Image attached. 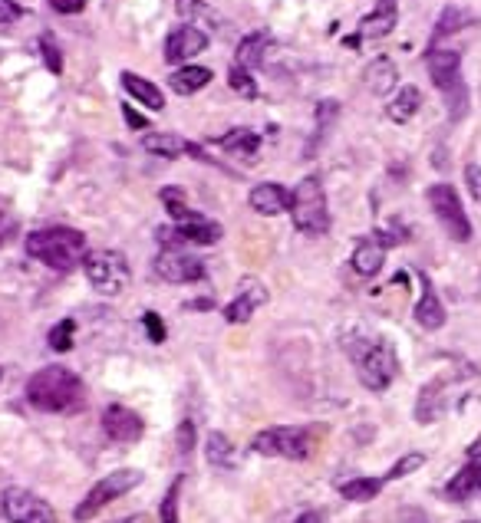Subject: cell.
I'll return each instance as SVG.
<instances>
[{
  "label": "cell",
  "instance_id": "cell-1",
  "mask_svg": "<svg viewBox=\"0 0 481 523\" xmlns=\"http://www.w3.org/2000/svg\"><path fill=\"white\" fill-rule=\"evenodd\" d=\"M27 402L37 408V412H53V415L80 412V408L86 405V385L73 369L47 366V369L30 375Z\"/></svg>",
  "mask_w": 481,
  "mask_h": 523
},
{
  "label": "cell",
  "instance_id": "cell-2",
  "mask_svg": "<svg viewBox=\"0 0 481 523\" xmlns=\"http://www.w3.org/2000/svg\"><path fill=\"white\" fill-rule=\"evenodd\" d=\"M159 198L165 204V211H169V218L175 221L172 227H159L162 247H182V244L211 247V244H218L221 237H225L218 221H211V218H205V214L188 208L182 188H162Z\"/></svg>",
  "mask_w": 481,
  "mask_h": 523
},
{
  "label": "cell",
  "instance_id": "cell-3",
  "mask_svg": "<svg viewBox=\"0 0 481 523\" xmlns=\"http://www.w3.org/2000/svg\"><path fill=\"white\" fill-rule=\"evenodd\" d=\"M27 254L40 264H47L57 274H70V270L83 267L86 260V237L73 227H43V231L27 234Z\"/></svg>",
  "mask_w": 481,
  "mask_h": 523
},
{
  "label": "cell",
  "instance_id": "cell-4",
  "mask_svg": "<svg viewBox=\"0 0 481 523\" xmlns=\"http://www.w3.org/2000/svg\"><path fill=\"white\" fill-rule=\"evenodd\" d=\"M346 352H350L356 375L369 392H386L399 375L396 349L386 339H353V343H346Z\"/></svg>",
  "mask_w": 481,
  "mask_h": 523
},
{
  "label": "cell",
  "instance_id": "cell-5",
  "mask_svg": "<svg viewBox=\"0 0 481 523\" xmlns=\"http://www.w3.org/2000/svg\"><path fill=\"white\" fill-rule=\"evenodd\" d=\"M290 218L294 227L307 237H320L330 231V208H327V195H323V185L317 175H307L300 185L294 188V201H290Z\"/></svg>",
  "mask_w": 481,
  "mask_h": 523
},
{
  "label": "cell",
  "instance_id": "cell-6",
  "mask_svg": "<svg viewBox=\"0 0 481 523\" xmlns=\"http://www.w3.org/2000/svg\"><path fill=\"white\" fill-rule=\"evenodd\" d=\"M83 274L89 280V287L103 293V297H119L132 283L129 260L126 254H119V250H89L83 260Z\"/></svg>",
  "mask_w": 481,
  "mask_h": 523
},
{
  "label": "cell",
  "instance_id": "cell-7",
  "mask_svg": "<svg viewBox=\"0 0 481 523\" xmlns=\"http://www.w3.org/2000/svg\"><path fill=\"white\" fill-rule=\"evenodd\" d=\"M251 448L264 458H287V461H307L313 454V435L310 428L297 425H277L257 431Z\"/></svg>",
  "mask_w": 481,
  "mask_h": 523
},
{
  "label": "cell",
  "instance_id": "cell-8",
  "mask_svg": "<svg viewBox=\"0 0 481 523\" xmlns=\"http://www.w3.org/2000/svg\"><path fill=\"white\" fill-rule=\"evenodd\" d=\"M425 66H429V73H432V83L439 86L452 102L449 116L462 119L465 116V86H462V76H458L462 73V53L432 50L429 56H425Z\"/></svg>",
  "mask_w": 481,
  "mask_h": 523
},
{
  "label": "cell",
  "instance_id": "cell-9",
  "mask_svg": "<svg viewBox=\"0 0 481 523\" xmlns=\"http://www.w3.org/2000/svg\"><path fill=\"white\" fill-rule=\"evenodd\" d=\"M429 204H432V211H435V218H439V224L449 231L452 241H458V244L472 241V221H468V214L462 208V198H458V191L452 185H445V181L432 185L429 188Z\"/></svg>",
  "mask_w": 481,
  "mask_h": 523
},
{
  "label": "cell",
  "instance_id": "cell-10",
  "mask_svg": "<svg viewBox=\"0 0 481 523\" xmlns=\"http://www.w3.org/2000/svg\"><path fill=\"white\" fill-rule=\"evenodd\" d=\"M139 484H142V471L126 468V471H113V474H106L103 481H99V484L93 487V491H89V494L83 497V504L73 510V517L80 520V523L89 520V517H96L106 504H113V500L122 497V494L136 491Z\"/></svg>",
  "mask_w": 481,
  "mask_h": 523
},
{
  "label": "cell",
  "instance_id": "cell-11",
  "mask_svg": "<svg viewBox=\"0 0 481 523\" xmlns=\"http://www.w3.org/2000/svg\"><path fill=\"white\" fill-rule=\"evenodd\" d=\"M0 510L10 523H57V510L27 487H7L0 497Z\"/></svg>",
  "mask_w": 481,
  "mask_h": 523
},
{
  "label": "cell",
  "instance_id": "cell-12",
  "mask_svg": "<svg viewBox=\"0 0 481 523\" xmlns=\"http://www.w3.org/2000/svg\"><path fill=\"white\" fill-rule=\"evenodd\" d=\"M155 274L165 283H198L205 280V264L198 257L185 254L182 247H162L155 257Z\"/></svg>",
  "mask_w": 481,
  "mask_h": 523
},
{
  "label": "cell",
  "instance_id": "cell-13",
  "mask_svg": "<svg viewBox=\"0 0 481 523\" xmlns=\"http://www.w3.org/2000/svg\"><path fill=\"white\" fill-rule=\"evenodd\" d=\"M208 47V33L205 30H198L192 24H185V27H175L169 33V40H165V63H188V60H195V56Z\"/></svg>",
  "mask_w": 481,
  "mask_h": 523
},
{
  "label": "cell",
  "instance_id": "cell-14",
  "mask_svg": "<svg viewBox=\"0 0 481 523\" xmlns=\"http://www.w3.org/2000/svg\"><path fill=\"white\" fill-rule=\"evenodd\" d=\"M103 431L113 441H119V445H132V441H139L142 438V418L132 412V408L126 405H109L106 412H103Z\"/></svg>",
  "mask_w": 481,
  "mask_h": 523
},
{
  "label": "cell",
  "instance_id": "cell-15",
  "mask_svg": "<svg viewBox=\"0 0 481 523\" xmlns=\"http://www.w3.org/2000/svg\"><path fill=\"white\" fill-rule=\"evenodd\" d=\"M264 303H267L264 283L254 280V277H244L241 287H238V297L225 306V320L228 323H248L251 316L257 313V306H264Z\"/></svg>",
  "mask_w": 481,
  "mask_h": 523
},
{
  "label": "cell",
  "instance_id": "cell-16",
  "mask_svg": "<svg viewBox=\"0 0 481 523\" xmlns=\"http://www.w3.org/2000/svg\"><path fill=\"white\" fill-rule=\"evenodd\" d=\"M251 208L257 214H264V218H277V214L290 211V201H294V191H287L284 185H277V181H264V185H254L251 188Z\"/></svg>",
  "mask_w": 481,
  "mask_h": 523
},
{
  "label": "cell",
  "instance_id": "cell-17",
  "mask_svg": "<svg viewBox=\"0 0 481 523\" xmlns=\"http://www.w3.org/2000/svg\"><path fill=\"white\" fill-rule=\"evenodd\" d=\"M142 149L149 152V155H159V158H178V155H195L198 162H208V155L198 149L195 142H185V139H178L175 132H149V135H142Z\"/></svg>",
  "mask_w": 481,
  "mask_h": 523
},
{
  "label": "cell",
  "instance_id": "cell-18",
  "mask_svg": "<svg viewBox=\"0 0 481 523\" xmlns=\"http://www.w3.org/2000/svg\"><path fill=\"white\" fill-rule=\"evenodd\" d=\"M396 27V0H379V4L373 7V14L360 20V33L356 37H350L346 43L350 47H360L363 40H376V37H386L389 30Z\"/></svg>",
  "mask_w": 481,
  "mask_h": 523
},
{
  "label": "cell",
  "instance_id": "cell-19",
  "mask_svg": "<svg viewBox=\"0 0 481 523\" xmlns=\"http://www.w3.org/2000/svg\"><path fill=\"white\" fill-rule=\"evenodd\" d=\"M396 79H399V70L389 56H376V60L363 70V86L373 96H389L396 89Z\"/></svg>",
  "mask_w": 481,
  "mask_h": 523
},
{
  "label": "cell",
  "instance_id": "cell-20",
  "mask_svg": "<svg viewBox=\"0 0 481 523\" xmlns=\"http://www.w3.org/2000/svg\"><path fill=\"white\" fill-rule=\"evenodd\" d=\"M419 280H422V300L416 303V320L422 329H442L445 326V306L439 300V293H435L432 280L425 274H419Z\"/></svg>",
  "mask_w": 481,
  "mask_h": 523
},
{
  "label": "cell",
  "instance_id": "cell-21",
  "mask_svg": "<svg viewBox=\"0 0 481 523\" xmlns=\"http://www.w3.org/2000/svg\"><path fill=\"white\" fill-rule=\"evenodd\" d=\"M350 264L360 277H376L386 264V247L379 244L376 237H363V241L356 244V250H353Z\"/></svg>",
  "mask_w": 481,
  "mask_h": 523
},
{
  "label": "cell",
  "instance_id": "cell-22",
  "mask_svg": "<svg viewBox=\"0 0 481 523\" xmlns=\"http://www.w3.org/2000/svg\"><path fill=\"white\" fill-rule=\"evenodd\" d=\"M267 50H271V33L257 30V33H248L241 43H238V53H234V66H241V70H257V66L264 63Z\"/></svg>",
  "mask_w": 481,
  "mask_h": 523
},
{
  "label": "cell",
  "instance_id": "cell-23",
  "mask_svg": "<svg viewBox=\"0 0 481 523\" xmlns=\"http://www.w3.org/2000/svg\"><path fill=\"white\" fill-rule=\"evenodd\" d=\"M122 79V89L136 99V102H142L145 109H152V112H162L165 109V96H162V89L155 86V83H149V79H142L139 73H122L119 76Z\"/></svg>",
  "mask_w": 481,
  "mask_h": 523
},
{
  "label": "cell",
  "instance_id": "cell-24",
  "mask_svg": "<svg viewBox=\"0 0 481 523\" xmlns=\"http://www.w3.org/2000/svg\"><path fill=\"white\" fill-rule=\"evenodd\" d=\"M208 83H211V70H208V66H178V70L169 76L172 93H178V96H195Z\"/></svg>",
  "mask_w": 481,
  "mask_h": 523
},
{
  "label": "cell",
  "instance_id": "cell-25",
  "mask_svg": "<svg viewBox=\"0 0 481 523\" xmlns=\"http://www.w3.org/2000/svg\"><path fill=\"white\" fill-rule=\"evenodd\" d=\"M475 491H481V461H472L468 468H462L449 481V487H445L449 500H465V497H472Z\"/></svg>",
  "mask_w": 481,
  "mask_h": 523
},
{
  "label": "cell",
  "instance_id": "cell-26",
  "mask_svg": "<svg viewBox=\"0 0 481 523\" xmlns=\"http://www.w3.org/2000/svg\"><path fill=\"white\" fill-rule=\"evenodd\" d=\"M419 106H422V93H419L416 86H406V89H399L396 99L386 106V116L402 125V122H409L412 116H416Z\"/></svg>",
  "mask_w": 481,
  "mask_h": 523
},
{
  "label": "cell",
  "instance_id": "cell-27",
  "mask_svg": "<svg viewBox=\"0 0 481 523\" xmlns=\"http://www.w3.org/2000/svg\"><path fill=\"white\" fill-rule=\"evenodd\" d=\"M383 477H353V481H343L340 484V494L346 500H353V504H369V500H376V494L383 491Z\"/></svg>",
  "mask_w": 481,
  "mask_h": 523
},
{
  "label": "cell",
  "instance_id": "cell-28",
  "mask_svg": "<svg viewBox=\"0 0 481 523\" xmlns=\"http://www.w3.org/2000/svg\"><path fill=\"white\" fill-rule=\"evenodd\" d=\"M218 145L225 152H234V155H244V158H251L257 149H261V135L251 132V129H231L228 135H221Z\"/></svg>",
  "mask_w": 481,
  "mask_h": 523
},
{
  "label": "cell",
  "instance_id": "cell-29",
  "mask_svg": "<svg viewBox=\"0 0 481 523\" xmlns=\"http://www.w3.org/2000/svg\"><path fill=\"white\" fill-rule=\"evenodd\" d=\"M205 458H208V464H215V468H231L234 464V445L228 441V435L211 431L208 441H205Z\"/></svg>",
  "mask_w": 481,
  "mask_h": 523
},
{
  "label": "cell",
  "instance_id": "cell-30",
  "mask_svg": "<svg viewBox=\"0 0 481 523\" xmlns=\"http://www.w3.org/2000/svg\"><path fill=\"white\" fill-rule=\"evenodd\" d=\"M73 336H76V323L73 320H60L57 326L50 329L47 343L53 352H70L73 349Z\"/></svg>",
  "mask_w": 481,
  "mask_h": 523
},
{
  "label": "cell",
  "instance_id": "cell-31",
  "mask_svg": "<svg viewBox=\"0 0 481 523\" xmlns=\"http://www.w3.org/2000/svg\"><path fill=\"white\" fill-rule=\"evenodd\" d=\"M40 53H43V63H47V70L53 76H60L63 73V50L57 47L53 33H43V37H40Z\"/></svg>",
  "mask_w": 481,
  "mask_h": 523
},
{
  "label": "cell",
  "instance_id": "cell-32",
  "mask_svg": "<svg viewBox=\"0 0 481 523\" xmlns=\"http://www.w3.org/2000/svg\"><path fill=\"white\" fill-rule=\"evenodd\" d=\"M228 86H231L238 96H248V99L257 96V83H254L251 70H241V66H231V70H228Z\"/></svg>",
  "mask_w": 481,
  "mask_h": 523
},
{
  "label": "cell",
  "instance_id": "cell-33",
  "mask_svg": "<svg viewBox=\"0 0 481 523\" xmlns=\"http://www.w3.org/2000/svg\"><path fill=\"white\" fill-rule=\"evenodd\" d=\"M182 484H185V477L178 474V481L169 487V494H165L162 507H159V520L162 523H178V494H182Z\"/></svg>",
  "mask_w": 481,
  "mask_h": 523
},
{
  "label": "cell",
  "instance_id": "cell-34",
  "mask_svg": "<svg viewBox=\"0 0 481 523\" xmlns=\"http://www.w3.org/2000/svg\"><path fill=\"white\" fill-rule=\"evenodd\" d=\"M425 464V454H419V451H412V454H406V458H399L393 468H389V474L383 477V481H399V477H406V474H412V471H419Z\"/></svg>",
  "mask_w": 481,
  "mask_h": 523
},
{
  "label": "cell",
  "instance_id": "cell-35",
  "mask_svg": "<svg viewBox=\"0 0 481 523\" xmlns=\"http://www.w3.org/2000/svg\"><path fill=\"white\" fill-rule=\"evenodd\" d=\"M175 10H178V17H185V20H208L211 17L205 0H175Z\"/></svg>",
  "mask_w": 481,
  "mask_h": 523
},
{
  "label": "cell",
  "instance_id": "cell-36",
  "mask_svg": "<svg viewBox=\"0 0 481 523\" xmlns=\"http://www.w3.org/2000/svg\"><path fill=\"white\" fill-rule=\"evenodd\" d=\"M142 326H145V333H149V339H152L155 346L165 343V323H162L159 313H145L142 316Z\"/></svg>",
  "mask_w": 481,
  "mask_h": 523
},
{
  "label": "cell",
  "instance_id": "cell-37",
  "mask_svg": "<svg viewBox=\"0 0 481 523\" xmlns=\"http://www.w3.org/2000/svg\"><path fill=\"white\" fill-rule=\"evenodd\" d=\"M20 17H24V7L17 0H0V24H14Z\"/></svg>",
  "mask_w": 481,
  "mask_h": 523
},
{
  "label": "cell",
  "instance_id": "cell-38",
  "mask_svg": "<svg viewBox=\"0 0 481 523\" xmlns=\"http://www.w3.org/2000/svg\"><path fill=\"white\" fill-rule=\"evenodd\" d=\"M465 185H468V191H472V198L481 204V168L478 165L465 168Z\"/></svg>",
  "mask_w": 481,
  "mask_h": 523
},
{
  "label": "cell",
  "instance_id": "cell-39",
  "mask_svg": "<svg viewBox=\"0 0 481 523\" xmlns=\"http://www.w3.org/2000/svg\"><path fill=\"white\" fill-rule=\"evenodd\" d=\"M178 448H182V454H188V451L195 448V425L192 422L178 425Z\"/></svg>",
  "mask_w": 481,
  "mask_h": 523
},
{
  "label": "cell",
  "instance_id": "cell-40",
  "mask_svg": "<svg viewBox=\"0 0 481 523\" xmlns=\"http://www.w3.org/2000/svg\"><path fill=\"white\" fill-rule=\"evenodd\" d=\"M50 7L57 10V14H80V10L86 7V0H50Z\"/></svg>",
  "mask_w": 481,
  "mask_h": 523
},
{
  "label": "cell",
  "instance_id": "cell-41",
  "mask_svg": "<svg viewBox=\"0 0 481 523\" xmlns=\"http://www.w3.org/2000/svg\"><path fill=\"white\" fill-rule=\"evenodd\" d=\"M455 20H458V24H462V14H458V10L452 7V10H445V14H442V20H439V30H435V37H445V33H452L455 27Z\"/></svg>",
  "mask_w": 481,
  "mask_h": 523
},
{
  "label": "cell",
  "instance_id": "cell-42",
  "mask_svg": "<svg viewBox=\"0 0 481 523\" xmlns=\"http://www.w3.org/2000/svg\"><path fill=\"white\" fill-rule=\"evenodd\" d=\"M122 116H126V122L132 125V129H145V125H149V119L139 116V112L132 109V106H122Z\"/></svg>",
  "mask_w": 481,
  "mask_h": 523
},
{
  "label": "cell",
  "instance_id": "cell-43",
  "mask_svg": "<svg viewBox=\"0 0 481 523\" xmlns=\"http://www.w3.org/2000/svg\"><path fill=\"white\" fill-rule=\"evenodd\" d=\"M10 231H14V221H10V214H7L4 208H0V244L7 241Z\"/></svg>",
  "mask_w": 481,
  "mask_h": 523
},
{
  "label": "cell",
  "instance_id": "cell-44",
  "mask_svg": "<svg viewBox=\"0 0 481 523\" xmlns=\"http://www.w3.org/2000/svg\"><path fill=\"white\" fill-rule=\"evenodd\" d=\"M297 523H323V514L320 510H310V514H300Z\"/></svg>",
  "mask_w": 481,
  "mask_h": 523
},
{
  "label": "cell",
  "instance_id": "cell-45",
  "mask_svg": "<svg viewBox=\"0 0 481 523\" xmlns=\"http://www.w3.org/2000/svg\"><path fill=\"white\" fill-rule=\"evenodd\" d=\"M113 523H149L145 514H132V517H122V520H113Z\"/></svg>",
  "mask_w": 481,
  "mask_h": 523
},
{
  "label": "cell",
  "instance_id": "cell-46",
  "mask_svg": "<svg viewBox=\"0 0 481 523\" xmlns=\"http://www.w3.org/2000/svg\"><path fill=\"white\" fill-rule=\"evenodd\" d=\"M468 458H472V461H481V438H475V445L468 448Z\"/></svg>",
  "mask_w": 481,
  "mask_h": 523
},
{
  "label": "cell",
  "instance_id": "cell-47",
  "mask_svg": "<svg viewBox=\"0 0 481 523\" xmlns=\"http://www.w3.org/2000/svg\"><path fill=\"white\" fill-rule=\"evenodd\" d=\"M0 379H4V369H0Z\"/></svg>",
  "mask_w": 481,
  "mask_h": 523
},
{
  "label": "cell",
  "instance_id": "cell-48",
  "mask_svg": "<svg viewBox=\"0 0 481 523\" xmlns=\"http://www.w3.org/2000/svg\"><path fill=\"white\" fill-rule=\"evenodd\" d=\"M468 523H472V520H468Z\"/></svg>",
  "mask_w": 481,
  "mask_h": 523
}]
</instances>
